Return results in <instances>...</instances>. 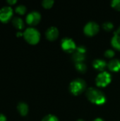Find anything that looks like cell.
Listing matches in <instances>:
<instances>
[{"instance_id":"cb8c5ba5","label":"cell","mask_w":120,"mask_h":121,"mask_svg":"<svg viewBox=\"0 0 120 121\" xmlns=\"http://www.w3.org/2000/svg\"><path fill=\"white\" fill-rule=\"evenodd\" d=\"M8 4H10V5H13V4H15L16 2H17V1L16 0H7V1H6Z\"/></svg>"},{"instance_id":"3957f363","label":"cell","mask_w":120,"mask_h":121,"mask_svg":"<svg viewBox=\"0 0 120 121\" xmlns=\"http://www.w3.org/2000/svg\"><path fill=\"white\" fill-rule=\"evenodd\" d=\"M25 40L31 45L37 44L40 38V32L34 28H28L23 32Z\"/></svg>"},{"instance_id":"6da1fadb","label":"cell","mask_w":120,"mask_h":121,"mask_svg":"<svg viewBox=\"0 0 120 121\" xmlns=\"http://www.w3.org/2000/svg\"><path fill=\"white\" fill-rule=\"evenodd\" d=\"M87 99L93 104L103 105L106 102V96L103 92L95 88H88L86 92Z\"/></svg>"},{"instance_id":"f1b7e54d","label":"cell","mask_w":120,"mask_h":121,"mask_svg":"<svg viewBox=\"0 0 120 121\" xmlns=\"http://www.w3.org/2000/svg\"><path fill=\"white\" fill-rule=\"evenodd\" d=\"M77 121H83V119H79V120H77Z\"/></svg>"},{"instance_id":"ffe728a7","label":"cell","mask_w":120,"mask_h":121,"mask_svg":"<svg viewBox=\"0 0 120 121\" xmlns=\"http://www.w3.org/2000/svg\"><path fill=\"white\" fill-rule=\"evenodd\" d=\"M42 121H59L57 117H56L54 115H51V114H49L46 116H45Z\"/></svg>"},{"instance_id":"484cf974","label":"cell","mask_w":120,"mask_h":121,"mask_svg":"<svg viewBox=\"0 0 120 121\" xmlns=\"http://www.w3.org/2000/svg\"><path fill=\"white\" fill-rule=\"evenodd\" d=\"M114 35H120V26H119L118 28L115 31Z\"/></svg>"},{"instance_id":"4316f807","label":"cell","mask_w":120,"mask_h":121,"mask_svg":"<svg viewBox=\"0 0 120 121\" xmlns=\"http://www.w3.org/2000/svg\"><path fill=\"white\" fill-rule=\"evenodd\" d=\"M18 37H19V36H23V33H21V32H18L17 33V35H16Z\"/></svg>"},{"instance_id":"2e32d148","label":"cell","mask_w":120,"mask_h":121,"mask_svg":"<svg viewBox=\"0 0 120 121\" xmlns=\"http://www.w3.org/2000/svg\"><path fill=\"white\" fill-rule=\"evenodd\" d=\"M75 67L76 70L82 74H84L86 70H87V67L86 65L83 63V62H79V63H76L75 64Z\"/></svg>"},{"instance_id":"8fae6325","label":"cell","mask_w":120,"mask_h":121,"mask_svg":"<svg viewBox=\"0 0 120 121\" xmlns=\"http://www.w3.org/2000/svg\"><path fill=\"white\" fill-rule=\"evenodd\" d=\"M107 62L101 59H96L93 62V67L98 70V71H103L105 69V67H107Z\"/></svg>"},{"instance_id":"d4e9b609","label":"cell","mask_w":120,"mask_h":121,"mask_svg":"<svg viewBox=\"0 0 120 121\" xmlns=\"http://www.w3.org/2000/svg\"><path fill=\"white\" fill-rule=\"evenodd\" d=\"M0 121H6V117L2 113H0Z\"/></svg>"},{"instance_id":"83f0119b","label":"cell","mask_w":120,"mask_h":121,"mask_svg":"<svg viewBox=\"0 0 120 121\" xmlns=\"http://www.w3.org/2000/svg\"><path fill=\"white\" fill-rule=\"evenodd\" d=\"M93 121H104L102 118H95V120H93Z\"/></svg>"},{"instance_id":"9a60e30c","label":"cell","mask_w":120,"mask_h":121,"mask_svg":"<svg viewBox=\"0 0 120 121\" xmlns=\"http://www.w3.org/2000/svg\"><path fill=\"white\" fill-rule=\"evenodd\" d=\"M111 44L115 50H120V35H114L111 40Z\"/></svg>"},{"instance_id":"52a82bcc","label":"cell","mask_w":120,"mask_h":121,"mask_svg":"<svg viewBox=\"0 0 120 121\" xmlns=\"http://www.w3.org/2000/svg\"><path fill=\"white\" fill-rule=\"evenodd\" d=\"M13 11L11 6H4L0 9V21L2 23H7L13 16Z\"/></svg>"},{"instance_id":"277c9868","label":"cell","mask_w":120,"mask_h":121,"mask_svg":"<svg viewBox=\"0 0 120 121\" xmlns=\"http://www.w3.org/2000/svg\"><path fill=\"white\" fill-rule=\"evenodd\" d=\"M112 80L111 74L105 71L100 72L95 79L96 85L99 87H105L108 86Z\"/></svg>"},{"instance_id":"d6986e66","label":"cell","mask_w":120,"mask_h":121,"mask_svg":"<svg viewBox=\"0 0 120 121\" xmlns=\"http://www.w3.org/2000/svg\"><path fill=\"white\" fill-rule=\"evenodd\" d=\"M54 4L53 0H44L42 2V5L45 9H50L51 8Z\"/></svg>"},{"instance_id":"4fadbf2b","label":"cell","mask_w":120,"mask_h":121,"mask_svg":"<svg viewBox=\"0 0 120 121\" xmlns=\"http://www.w3.org/2000/svg\"><path fill=\"white\" fill-rule=\"evenodd\" d=\"M85 59H86L85 54L81 53L76 50H75L72 54V60L75 62L76 64L79 62H83Z\"/></svg>"},{"instance_id":"e0dca14e","label":"cell","mask_w":120,"mask_h":121,"mask_svg":"<svg viewBox=\"0 0 120 121\" xmlns=\"http://www.w3.org/2000/svg\"><path fill=\"white\" fill-rule=\"evenodd\" d=\"M26 11H27V9H26V7L24 5H18L15 9V11L17 13L20 14V15L25 14V12H26Z\"/></svg>"},{"instance_id":"ac0fdd59","label":"cell","mask_w":120,"mask_h":121,"mask_svg":"<svg viewBox=\"0 0 120 121\" xmlns=\"http://www.w3.org/2000/svg\"><path fill=\"white\" fill-rule=\"evenodd\" d=\"M103 28H104V30H108V31H110L111 30L113 29L114 28V25L112 22L110 21H107V22H105L103 24Z\"/></svg>"},{"instance_id":"603a6c76","label":"cell","mask_w":120,"mask_h":121,"mask_svg":"<svg viewBox=\"0 0 120 121\" xmlns=\"http://www.w3.org/2000/svg\"><path fill=\"white\" fill-rule=\"evenodd\" d=\"M76 50L78 51V52H81V53H83V54H85L86 52V48L83 45H79V46H78L76 48Z\"/></svg>"},{"instance_id":"7c38bea8","label":"cell","mask_w":120,"mask_h":121,"mask_svg":"<svg viewBox=\"0 0 120 121\" xmlns=\"http://www.w3.org/2000/svg\"><path fill=\"white\" fill-rule=\"evenodd\" d=\"M12 24L16 28H17L18 30H22L25 27V24H24L23 19L18 16H15L12 19Z\"/></svg>"},{"instance_id":"8992f818","label":"cell","mask_w":120,"mask_h":121,"mask_svg":"<svg viewBox=\"0 0 120 121\" xmlns=\"http://www.w3.org/2000/svg\"><path fill=\"white\" fill-rule=\"evenodd\" d=\"M100 27L97 23L94 21H90L84 26L83 32L88 36H93L98 33Z\"/></svg>"},{"instance_id":"5b68a950","label":"cell","mask_w":120,"mask_h":121,"mask_svg":"<svg viewBox=\"0 0 120 121\" xmlns=\"http://www.w3.org/2000/svg\"><path fill=\"white\" fill-rule=\"evenodd\" d=\"M61 47L64 51L70 53H73L77 48L75 42L69 38H64L62 40Z\"/></svg>"},{"instance_id":"7402d4cb","label":"cell","mask_w":120,"mask_h":121,"mask_svg":"<svg viewBox=\"0 0 120 121\" xmlns=\"http://www.w3.org/2000/svg\"><path fill=\"white\" fill-rule=\"evenodd\" d=\"M105 56L108 58H112L115 53V51L113 50H111V49H109V50H107L105 52Z\"/></svg>"},{"instance_id":"7a4b0ae2","label":"cell","mask_w":120,"mask_h":121,"mask_svg":"<svg viewBox=\"0 0 120 121\" xmlns=\"http://www.w3.org/2000/svg\"><path fill=\"white\" fill-rule=\"evenodd\" d=\"M86 87V83L83 79H74L69 85V91L71 93L75 96H78L82 94Z\"/></svg>"},{"instance_id":"9c48e42d","label":"cell","mask_w":120,"mask_h":121,"mask_svg":"<svg viewBox=\"0 0 120 121\" xmlns=\"http://www.w3.org/2000/svg\"><path fill=\"white\" fill-rule=\"evenodd\" d=\"M58 35H59V30L57 28L54 26L50 27L49 28H47V30L45 32V36L47 39L50 41L55 40L57 38Z\"/></svg>"},{"instance_id":"30bf717a","label":"cell","mask_w":120,"mask_h":121,"mask_svg":"<svg viewBox=\"0 0 120 121\" xmlns=\"http://www.w3.org/2000/svg\"><path fill=\"white\" fill-rule=\"evenodd\" d=\"M109 69L114 72H117L120 71V60L113 59L110 60L108 65Z\"/></svg>"},{"instance_id":"ba28073f","label":"cell","mask_w":120,"mask_h":121,"mask_svg":"<svg viewBox=\"0 0 120 121\" xmlns=\"http://www.w3.org/2000/svg\"><path fill=\"white\" fill-rule=\"evenodd\" d=\"M40 19H41V15H40V13L38 11H33L30 12L27 15L26 18H25V21H26V23L28 25L35 26V25H37L40 22Z\"/></svg>"},{"instance_id":"5bb4252c","label":"cell","mask_w":120,"mask_h":121,"mask_svg":"<svg viewBox=\"0 0 120 121\" xmlns=\"http://www.w3.org/2000/svg\"><path fill=\"white\" fill-rule=\"evenodd\" d=\"M17 109L20 115L22 116H25L28 113V106L24 102H20L17 106Z\"/></svg>"},{"instance_id":"44dd1931","label":"cell","mask_w":120,"mask_h":121,"mask_svg":"<svg viewBox=\"0 0 120 121\" xmlns=\"http://www.w3.org/2000/svg\"><path fill=\"white\" fill-rule=\"evenodd\" d=\"M112 7L115 9L120 11V0H112L111 2Z\"/></svg>"}]
</instances>
